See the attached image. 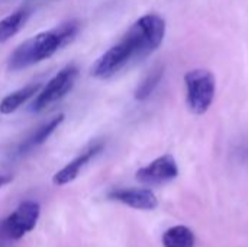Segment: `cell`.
Returning <instances> with one entry per match:
<instances>
[{
  "label": "cell",
  "mask_w": 248,
  "mask_h": 247,
  "mask_svg": "<svg viewBox=\"0 0 248 247\" xmlns=\"http://www.w3.org/2000/svg\"><path fill=\"white\" fill-rule=\"evenodd\" d=\"M166 35V22L157 13H148L140 17L122 36L99 57L92 68L97 79H109L132 61H140L154 52Z\"/></svg>",
  "instance_id": "cell-1"
},
{
  "label": "cell",
  "mask_w": 248,
  "mask_h": 247,
  "mask_svg": "<svg viewBox=\"0 0 248 247\" xmlns=\"http://www.w3.org/2000/svg\"><path fill=\"white\" fill-rule=\"evenodd\" d=\"M78 28V22L68 20L51 31L41 32L26 39L10 54L7 63L9 70L19 71L52 57L58 49H61L76 38Z\"/></svg>",
  "instance_id": "cell-2"
},
{
  "label": "cell",
  "mask_w": 248,
  "mask_h": 247,
  "mask_svg": "<svg viewBox=\"0 0 248 247\" xmlns=\"http://www.w3.org/2000/svg\"><path fill=\"white\" fill-rule=\"evenodd\" d=\"M186 102L189 111L195 115H203L215 98V76L205 68H195L186 73Z\"/></svg>",
  "instance_id": "cell-3"
},
{
  "label": "cell",
  "mask_w": 248,
  "mask_h": 247,
  "mask_svg": "<svg viewBox=\"0 0 248 247\" xmlns=\"http://www.w3.org/2000/svg\"><path fill=\"white\" fill-rule=\"evenodd\" d=\"M78 76V68L74 64H68L64 68H61L44 87L41 92H38V96L35 98L31 111L32 112H41L46 109L49 105L55 103L57 100L62 99L74 86Z\"/></svg>",
  "instance_id": "cell-4"
},
{
  "label": "cell",
  "mask_w": 248,
  "mask_h": 247,
  "mask_svg": "<svg viewBox=\"0 0 248 247\" xmlns=\"http://www.w3.org/2000/svg\"><path fill=\"white\" fill-rule=\"evenodd\" d=\"M41 215V207L35 201L22 202L6 220L1 221L7 236L16 242L31 233Z\"/></svg>",
  "instance_id": "cell-5"
},
{
  "label": "cell",
  "mask_w": 248,
  "mask_h": 247,
  "mask_svg": "<svg viewBox=\"0 0 248 247\" xmlns=\"http://www.w3.org/2000/svg\"><path fill=\"white\" fill-rule=\"evenodd\" d=\"M179 175V167L171 154H164L145 167H141L135 178L138 182L145 185H161L176 179Z\"/></svg>",
  "instance_id": "cell-6"
},
{
  "label": "cell",
  "mask_w": 248,
  "mask_h": 247,
  "mask_svg": "<svg viewBox=\"0 0 248 247\" xmlns=\"http://www.w3.org/2000/svg\"><path fill=\"white\" fill-rule=\"evenodd\" d=\"M109 198L134 210L151 211L158 205L157 197L145 188H122L109 194Z\"/></svg>",
  "instance_id": "cell-7"
},
{
  "label": "cell",
  "mask_w": 248,
  "mask_h": 247,
  "mask_svg": "<svg viewBox=\"0 0 248 247\" xmlns=\"http://www.w3.org/2000/svg\"><path fill=\"white\" fill-rule=\"evenodd\" d=\"M102 150H103V144L99 143V144L92 146L90 148H87V150L83 151L81 154H78L74 160H71L67 166H64L60 172H57V173L54 175V178H52L54 185H57V186H64V185L73 182V181L78 176V173L81 172V169H83L90 160H93Z\"/></svg>",
  "instance_id": "cell-8"
},
{
  "label": "cell",
  "mask_w": 248,
  "mask_h": 247,
  "mask_svg": "<svg viewBox=\"0 0 248 247\" xmlns=\"http://www.w3.org/2000/svg\"><path fill=\"white\" fill-rule=\"evenodd\" d=\"M62 121H64V115L60 114L58 116H55V118H52L51 121H48L46 124H44L41 128H38L31 137H28V138L19 146L17 154H19V156L26 154V153L32 151L33 148L39 147L41 144H44V143L49 138V135L60 127V124H61Z\"/></svg>",
  "instance_id": "cell-9"
},
{
  "label": "cell",
  "mask_w": 248,
  "mask_h": 247,
  "mask_svg": "<svg viewBox=\"0 0 248 247\" xmlns=\"http://www.w3.org/2000/svg\"><path fill=\"white\" fill-rule=\"evenodd\" d=\"M41 84L39 83H32V84H28L10 95H7L1 102H0V114L3 115H9L12 112H15L19 106H22L26 100H29L32 96L38 95V92L41 90Z\"/></svg>",
  "instance_id": "cell-10"
},
{
  "label": "cell",
  "mask_w": 248,
  "mask_h": 247,
  "mask_svg": "<svg viewBox=\"0 0 248 247\" xmlns=\"http://www.w3.org/2000/svg\"><path fill=\"white\" fill-rule=\"evenodd\" d=\"M29 16H31V9L22 7V9L15 10L9 16L3 17L0 20V44L6 42L13 35H16L23 28Z\"/></svg>",
  "instance_id": "cell-11"
},
{
  "label": "cell",
  "mask_w": 248,
  "mask_h": 247,
  "mask_svg": "<svg viewBox=\"0 0 248 247\" xmlns=\"http://www.w3.org/2000/svg\"><path fill=\"white\" fill-rule=\"evenodd\" d=\"M195 234L186 226H174L163 234L164 247H195Z\"/></svg>",
  "instance_id": "cell-12"
},
{
  "label": "cell",
  "mask_w": 248,
  "mask_h": 247,
  "mask_svg": "<svg viewBox=\"0 0 248 247\" xmlns=\"http://www.w3.org/2000/svg\"><path fill=\"white\" fill-rule=\"evenodd\" d=\"M163 74H164V66L163 64L154 66L148 71V74L141 80V83L138 84V87L135 90V99L137 100L148 99L153 95V92L157 89V86L160 84V82L163 79Z\"/></svg>",
  "instance_id": "cell-13"
},
{
  "label": "cell",
  "mask_w": 248,
  "mask_h": 247,
  "mask_svg": "<svg viewBox=\"0 0 248 247\" xmlns=\"http://www.w3.org/2000/svg\"><path fill=\"white\" fill-rule=\"evenodd\" d=\"M12 242L13 240L7 236V233H6V230H4V227H3V224L0 221V247H10Z\"/></svg>",
  "instance_id": "cell-14"
},
{
  "label": "cell",
  "mask_w": 248,
  "mask_h": 247,
  "mask_svg": "<svg viewBox=\"0 0 248 247\" xmlns=\"http://www.w3.org/2000/svg\"><path fill=\"white\" fill-rule=\"evenodd\" d=\"M12 182V176L10 175H0V188H3L4 185Z\"/></svg>",
  "instance_id": "cell-15"
}]
</instances>
